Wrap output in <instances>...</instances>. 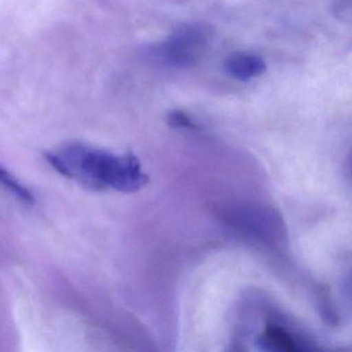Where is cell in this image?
I'll use <instances>...</instances> for the list:
<instances>
[{"mask_svg":"<svg viewBox=\"0 0 352 352\" xmlns=\"http://www.w3.org/2000/svg\"><path fill=\"white\" fill-rule=\"evenodd\" d=\"M45 158L59 174L91 190L135 192L149 180L140 160L131 153L115 155L107 150L73 144L46 152Z\"/></svg>","mask_w":352,"mask_h":352,"instance_id":"1","label":"cell"},{"mask_svg":"<svg viewBox=\"0 0 352 352\" xmlns=\"http://www.w3.org/2000/svg\"><path fill=\"white\" fill-rule=\"evenodd\" d=\"M209 44V32L199 24L178 28L162 44L160 54L177 67H189L203 57Z\"/></svg>","mask_w":352,"mask_h":352,"instance_id":"2","label":"cell"},{"mask_svg":"<svg viewBox=\"0 0 352 352\" xmlns=\"http://www.w3.org/2000/svg\"><path fill=\"white\" fill-rule=\"evenodd\" d=\"M261 349L270 351L300 352L308 349L294 333L277 324H269L259 338Z\"/></svg>","mask_w":352,"mask_h":352,"instance_id":"3","label":"cell"},{"mask_svg":"<svg viewBox=\"0 0 352 352\" xmlns=\"http://www.w3.org/2000/svg\"><path fill=\"white\" fill-rule=\"evenodd\" d=\"M226 74L239 81H249L263 75L267 69L265 61L256 55L248 53H234L226 59Z\"/></svg>","mask_w":352,"mask_h":352,"instance_id":"4","label":"cell"},{"mask_svg":"<svg viewBox=\"0 0 352 352\" xmlns=\"http://www.w3.org/2000/svg\"><path fill=\"white\" fill-rule=\"evenodd\" d=\"M0 185H3L16 199L25 205H34L36 203L32 193L22 185L9 170L0 166Z\"/></svg>","mask_w":352,"mask_h":352,"instance_id":"5","label":"cell"},{"mask_svg":"<svg viewBox=\"0 0 352 352\" xmlns=\"http://www.w3.org/2000/svg\"><path fill=\"white\" fill-rule=\"evenodd\" d=\"M168 122L173 127H183V129H197V126L188 118V116L180 111L170 113Z\"/></svg>","mask_w":352,"mask_h":352,"instance_id":"6","label":"cell"}]
</instances>
